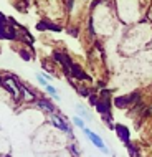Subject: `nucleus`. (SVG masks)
I'll return each instance as SVG.
<instances>
[{
	"label": "nucleus",
	"instance_id": "ddd939ff",
	"mask_svg": "<svg viewBox=\"0 0 152 157\" xmlns=\"http://www.w3.org/2000/svg\"><path fill=\"white\" fill-rule=\"evenodd\" d=\"M88 99H89V104H91V106H94V108H96V104L99 103V98L96 96V94H91L89 98H88Z\"/></svg>",
	"mask_w": 152,
	"mask_h": 157
},
{
	"label": "nucleus",
	"instance_id": "6e6552de",
	"mask_svg": "<svg viewBox=\"0 0 152 157\" xmlns=\"http://www.w3.org/2000/svg\"><path fill=\"white\" fill-rule=\"evenodd\" d=\"M45 90H46V93H48L50 96L53 98V99H56V101H60V99H61V96L58 94V90H56L55 86H51V84H48V86H46Z\"/></svg>",
	"mask_w": 152,
	"mask_h": 157
},
{
	"label": "nucleus",
	"instance_id": "423d86ee",
	"mask_svg": "<svg viewBox=\"0 0 152 157\" xmlns=\"http://www.w3.org/2000/svg\"><path fill=\"white\" fill-rule=\"evenodd\" d=\"M114 129H116V134H117V137L121 139L122 142L127 146V144H131L129 142V129L126 126H122V124H116L114 126Z\"/></svg>",
	"mask_w": 152,
	"mask_h": 157
},
{
	"label": "nucleus",
	"instance_id": "7ed1b4c3",
	"mask_svg": "<svg viewBox=\"0 0 152 157\" xmlns=\"http://www.w3.org/2000/svg\"><path fill=\"white\" fill-rule=\"evenodd\" d=\"M53 58H55V61L60 63V66L66 71V75H70V70H71V66H73V61H71V58L68 56V55L63 53V52H53Z\"/></svg>",
	"mask_w": 152,
	"mask_h": 157
},
{
	"label": "nucleus",
	"instance_id": "9b49d317",
	"mask_svg": "<svg viewBox=\"0 0 152 157\" xmlns=\"http://www.w3.org/2000/svg\"><path fill=\"white\" fill-rule=\"evenodd\" d=\"M76 111H78V116H83V117H86V119H88V117H91V114L88 113L81 104H76Z\"/></svg>",
	"mask_w": 152,
	"mask_h": 157
},
{
	"label": "nucleus",
	"instance_id": "0eeeda50",
	"mask_svg": "<svg viewBox=\"0 0 152 157\" xmlns=\"http://www.w3.org/2000/svg\"><path fill=\"white\" fill-rule=\"evenodd\" d=\"M20 94H22V98L25 101H36L38 99V96L35 93H32V90H28V88L22 83H20Z\"/></svg>",
	"mask_w": 152,
	"mask_h": 157
},
{
	"label": "nucleus",
	"instance_id": "f03ea898",
	"mask_svg": "<svg viewBox=\"0 0 152 157\" xmlns=\"http://www.w3.org/2000/svg\"><path fill=\"white\" fill-rule=\"evenodd\" d=\"M83 132H84V136H86V137L91 141L93 146H96V147H98V149H99L101 152H103V154H109L108 146L104 144V141H103V139H101V137H99V136L96 134V132H93L91 129H88V127H84V129H83Z\"/></svg>",
	"mask_w": 152,
	"mask_h": 157
},
{
	"label": "nucleus",
	"instance_id": "9d476101",
	"mask_svg": "<svg viewBox=\"0 0 152 157\" xmlns=\"http://www.w3.org/2000/svg\"><path fill=\"white\" fill-rule=\"evenodd\" d=\"M71 122H73V124L76 126V127H79V129H84V121H83V117L81 116H73L71 117Z\"/></svg>",
	"mask_w": 152,
	"mask_h": 157
},
{
	"label": "nucleus",
	"instance_id": "1a4fd4ad",
	"mask_svg": "<svg viewBox=\"0 0 152 157\" xmlns=\"http://www.w3.org/2000/svg\"><path fill=\"white\" fill-rule=\"evenodd\" d=\"M36 79H38V83H40L43 88H46V86L50 84V79L46 78V75H45V73H36Z\"/></svg>",
	"mask_w": 152,
	"mask_h": 157
},
{
	"label": "nucleus",
	"instance_id": "f257e3e1",
	"mask_svg": "<svg viewBox=\"0 0 152 157\" xmlns=\"http://www.w3.org/2000/svg\"><path fill=\"white\" fill-rule=\"evenodd\" d=\"M48 119L50 122H51L53 126H56L60 131H63V132H66V134H70V136H73V129H71V126L68 124V121H66V117H63L60 113H51V114H48Z\"/></svg>",
	"mask_w": 152,
	"mask_h": 157
},
{
	"label": "nucleus",
	"instance_id": "20e7f679",
	"mask_svg": "<svg viewBox=\"0 0 152 157\" xmlns=\"http://www.w3.org/2000/svg\"><path fill=\"white\" fill-rule=\"evenodd\" d=\"M36 106L41 109V111H45L46 114H51V113H56V106H55L50 99H46V98H38L35 101Z\"/></svg>",
	"mask_w": 152,
	"mask_h": 157
},
{
	"label": "nucleus",
	"instance_id": "39448f33",
	"mask_svg": "<svg viewBox=\"0 0 152 157\" xmlns=\"http://www.w3.org/2000/svg\"><path fill=\"white\" fill-rule=\"evenodd\" d=\"M70 76H71V78H74V79H81V81H88V79H89V76L84 73V71L81 70V66L76 65V63H73V66H71Z\"/></svg>",
	"mask_w": 152,
	"mask_h": 157
},
{
	"label": "nucleus",
	"instance_id": "f8f14e48",
	"mask_svg": "<svg viewBox=\"0 0 152 157\" xmlns=\"http://www.w3.org/2000/svg\"><path fill=\"white\" fill-rule=\"evenodd\" d=\"M76 91H78L81 96H84V98H89L91 96L89 94V90H88V88H84V86H76Z\"/></svg>",
	"mask_w": 152,
	"mask_h": 157
}]
</instances>
